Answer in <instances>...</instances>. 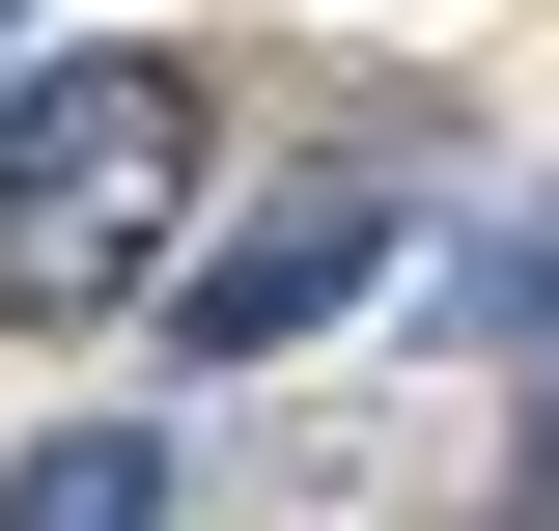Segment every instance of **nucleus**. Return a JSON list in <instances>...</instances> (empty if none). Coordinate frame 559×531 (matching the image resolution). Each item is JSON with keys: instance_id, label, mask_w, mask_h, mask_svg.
Masks as SVG:
<instances>
[{"instance_id": "f257e3e1", "label": "nucleus", "mask_w": 559, "mask_h": 531, "mask_svg": "<svg viewBox=\"0 0 559 531\" xmlns=\"http://www.w3.org/2000/svg\"><path fill=\"white\" fill-rule=\"evenodd\" d=\"M168 280H197V84L168 57L0 84V308H168Z\"/></svg>"}, {"instance_id": "f03ea898", "label": "nucleus", "mask_w": 559, "mask_h": 531, "mask_svg": "<svg viewBox=\"0 0 559 531\" xmlns=\"http://www.w3.org/2000/svg\"><path fill=\"white\" fill-rule=\"evenodd\" d=\"M392 252H419V168H280L252 224H197V280H168V364H280V335H336Z\"/></svg>"}, {"instance_id": "7ed1b4c3", "label": "nucleus", "mask_w": 559, "mask_h": 531, "mask_svg": "<svg viewBox=\"0 0 559 531\" xmlns=\"http://www.w3.org/2000/svg\"><path fill=\"white\" fill-rule=\"evenodd\" d=\"M0 531H168V420H57V448H0Z\"/></svg>"}, {"instance_id": "20e7f679", "label": "nucleus", "mask_w": 559, "mask_h": 531, "mask_svg": "<svg viewBox=\"0 0 559 531\" xmlns=\"http://www.w3.org/2000/svg\"><path fill=\"white\" fill-rule=\"evenodd\" d=\"M0 28H28V0H0Z\"/></svg>"}]
</instances>
